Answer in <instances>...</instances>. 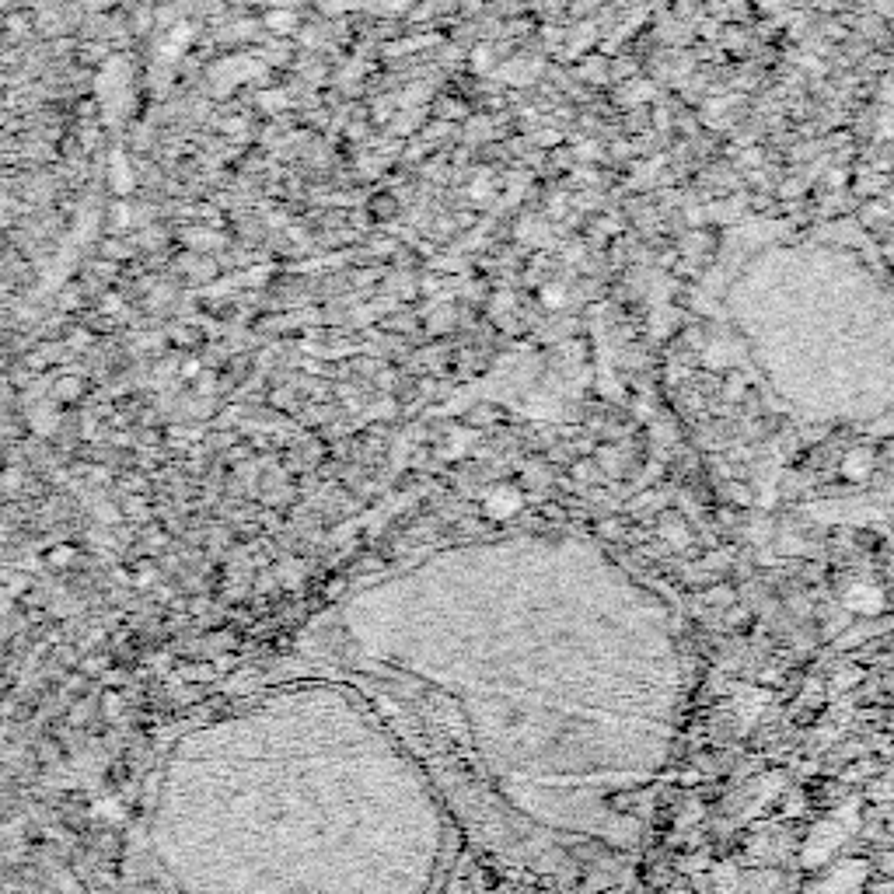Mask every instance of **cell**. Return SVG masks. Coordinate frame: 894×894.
I'll list each match as a JSON object with an SVG mask.
<instances>
[{"mask_svg":"<svg viewBox=\"0 0 894 894\" xmlns=\"http://www.w3.org/2000/svg\"><path fill=\"white\" fill-rule=\"evenodd\" d=\"M524 496L517 493L514 486H496L493 493L486 496V514L489 517H514L521 510Z\"/></svg>","mask_w":894,"mask_h":894,"instance_id":"1","label":"cell"},{"mask_svg":"<svg viewBox=\"0 0 894 894\" xmlns=\"http://www.w3.org/2000/svg\"><path fill=\"white\" fill-rule=\"evenodd\" d=\"M870 461H874V451H856V454H849L846 458V475L849 479H863V475L870 472Z\"/></svg>","mask_w":894,"mask_h":894,"instance_id":"2","label":"cell"},{"mask_svg":"<svg viewBox=\"0 0 894 894\" xmlns=\"http://www.w3.org/2000/svg\"><path fill=\"white\" fill-rule=\"evenodd\" d=\"M542 301L549 304V308H559V304L566 301V290H563V287H556V283H552V287H545V290H542Z\"/></svg>","mask_w":894,"mask_h":894,"instance_id":"3","label":"cell"},{"mask_svg":"<svg viewBox=\"0 0 894 894\" xmlns=\"http://www.w3.org/2000/svg\"><path fill=\"white\" fill-rule=\"evenodd\" d=\"M269 25L273 28H290L294 25V18H290V11H273L269 14Z\"/></svg>","mask_w":894,"mask_h":894,"instance_id":"4","label":"cell"},{"mask_svg":"<svg viewBox=\"0 0 894 894\" xmlns=\"http://www.w3.org/2000/svg\"><path fill=\"white\" fill-rule=\"evenodd\" d=\"M573 475H577L580 482H587V479H598V468H594V465H584V461H580V465H573Z\"/></svg>","mask_w":894,"mask_h":894,"instance_id":"5","label":"cell"},{"mask_svg":"<svg viewBox=\"0 0 894 894\" xmlns=\"http://www.w3.org/2000/svg\"><path fill=\"white\" fill-rule=\"evenodd\" d=\"M371 207L378 210L381 217H392V214H395V200H374Z\"/></svg>","mask_w":894,"mask_h":894,"instance_id":"6","label":"cell"}]
</instances>
